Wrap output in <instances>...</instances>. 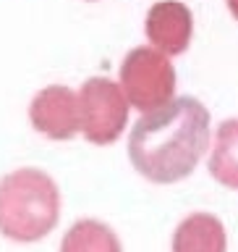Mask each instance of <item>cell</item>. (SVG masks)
Masks as SVG:
<instances>
[{
	"label": "cell",
	"mask_w": 238,
	"mask_h": 252,
	"mask_svg": "<svg viewBox=\"0 0 238 252\" xmlns=\"http://www.w3.org/2000/svg\"><path fill=\"white\" fill-rule=\"evenodd\" d=\"M210 173L223 187L238 189V118H228L217 126L210 155Z\"/></svg>",
	"instance_id": "obj_8"
},
{
	"label": "cell",
	"mask_w": 238,
	"mask_h": 252,
	"mask_svg": "<svg viewBox=\"0 0 238 252\" xmlns=\"http://www.w3.org/2000/svg\"><path fill=\"white\" fill-rule=\"evenodd\" d=\"M129 97L113 79L92 76L79 90L81 134L92 145H113L129 121Z\"/></svg>",
	"instance_id": "obj_4"
},
{
	"label": "cell",
	"mask_w": 238,
	"mask_h": 252,
	"mask_svg": "<svg viewBox=\"0 0 238 252\" xmlns=\"http://www.w3.org/2000/svg\"><path fill=\"white\" fill-rule=\"evenodd\" d=\"M147 37L152 47L162 50L165 55H181L191 42L194 19L191 11L178 0H162L155 3L147 13Z\"/></svg>",
	"instance_id": "obj_6"
},
{
	"label": "cell",
	"mask_w": 238,
	"mask_h": 252,
	"mask_svg": "<svg viewBox=\"0 0 238 252\" xmlns=\"http://www.w3.org/2000/svg\"><path fill=\"white\" fill-rule=\"evenodd\" d=\"M121 87L129 102L141 113L170 102L176 92V68L170 55L157 47L131 50L121 63Z\"/></svg>",
	"instance_id": "obj_3"
},
{
	"label": "cell",
	"mask_w": 238,
	"mask_h": 252,
	"mask_svg": "<svg viewBox=\"0 0 238 252\" xmlns=\"http://www.w3.org/2000/svg\"><path fill=\"white\" fill-rule=\"evenodd\" d=\"M228 8H231V13H233V19L238 21V0H228Z\"/></svg>",
	"instance_id": "obj_10"
},
{
	"label": "cell",
	"mask_w": 238,
	"mask_h": 252,
	"mask_svg": "<svg viewBox=\"0 0 238 252\" xmlns=\"http://www.w3.org/2000/svg\"><path fill=\"white\" fill-rule=\"evenodd\" d=\"M210 145V110L196 97H173L133 124L129 158L152 184L191 176Z\"/></svg>",
	"instance_id": "obj_1"
},
{
	"label": "cell",
	"mask_w": 238,
	"mask_h": 252,
	"mask_svg": "<svg viewBox=\"0 0 238 252\" xmlns=\"http://www.w3.org/2000/svg\"><path fill=\"white\" fill-rule=\"evenodd\" d=\"M173 252H228L223 220L210 213L184 218L173 234Z\"/></svg>",
	"instance_id": "obj_7"
},
{
	"label": "cell",
	"mask_w": 238,
	"mask_h": 252,
	"mask_svg": "<svg viewBox=\"0 0 238 252\" xmlns=\"http://www.w3.org/2000/svg\"><path fill=\"white\" fill-rule=\"evenodd\" d=\"M31 126L55 142L71 139L81 131V110H79V94L63 84H50L39 90L29 102Z\"/></svg>",
	"instance_id": "obj_5"
},
{
	"label": "cell",
	"mask_w": 238,
	"mask_h": 252,
	"mask_svg": "<svg viewBox=\"0 0 238 252\" xmlns=\"http://www.w3.org/2000/svg\"><path fill=\"white\" fill-rule=\"evenodd\" d=\"M60 189L50 173L19 168L0 179V234L13 242H39L58 226Z\"/></svg>",
	"instance_id": "obj_2"
},
{
	"label": "cell",
	"mask_w": 238,
	"mask_h": 252,
	"mask_svg": "<svg viewBox=\"0 0 238 252\" xmlns=\"http://www.w3.org/2000/svg\"><path fill=\"white\" fill-rule=\"evenodd\" d=\"M60 252H123L118 234L102 220L84 218L68 228L60 242Z\"/></svg>",
	"instance_id": "obj_9"
}]
</instances>
